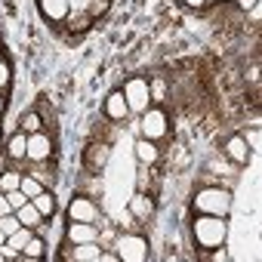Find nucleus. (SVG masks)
<instances>
[{"label":"nucleus","instance_id":"obj_1","mask_svg":"<svg viewBox=\"0 0 262 262\" xmlns=\"http://www.w3.org/2000/svg\"><path fill=\"white\" fill-rule=\"evenodd\" d=\"M194 241L198 247L204 250H213V247H222L225 244V234H228V225H225V216H210V213H198L194 219Z\"/></svg>","mask_w":262,"mask_h":262},{"label":"nucleus","instance_id":"obj_2","mask_svg":"<svg viewBox=\"0 0 262 262\" xmlns=\"http://www.w3.org/2000/svg\"><path fill=\"white\" fill-rule=\"evenodd\" d=\"M194 210L198 213H210V216H228L231 194L225 188H201L194 194Z\"/></svg>","mask_w":262,"mask_h":262},{"label":"nucleus","instance_id":"obj_3","mask_svg":"<svg viewBox=\"0 0 262 262\" xmlns=\"http://www.w3.org/2000/svg\"><path fill=\"white\" fill-rule=\"evenodd\" d=\"M114 250H117V259H123V262H145L148 259V244L139 234H120Z\"/></svg>","mask_w":262,"mask_h":262},{"label":"nucleus","instance_id":"obj_4","mask_svg":"<svg viewBox=\"0 0 262 262\" xmlns=\"http://www.w3.org/2000/svg\"><path fill=\"white\" fill-rule=\"evenodd\" d=\"M120 93H123V99H126L129 111H136V114H142V111L151 105V93H148V80H145V77H133V80H126V86H123Z\"/></svg>","mask_w":262,"mask_h":262},{"label":"nucleus","instance_id":"obj_5","mask_svg":"<svg viewBox=\"0 0 262 262\" xmlns=\"http://www.w3.org/2000/svg\"><path fill=\"white\" fill-rule=\"evenodd\" d=\"M167 114L161 111V108H145L142 111V136L145 139H151V142H158V139H164L167 136Z\"/></svg>","mask_w":262,"mask_h":262},{"label":"nucleus","instance_id":"obj_6","mask_svg":"<svg viewBox=\"0 0 262 262\" xmlns=\"http://www.w3.org/2000/svg\"><path fill=\"white\" fill-rule=\"evenodd\" d=\"M50 155H53V142H50V136H43L40 129H37V133H28L25 158H28V161H34V164H40V161H47Z\"/></svg>","mask_w":262,"mask_h":262},{"label":"nucleus","instance_id":"obj_7","mask_svg":"<svg viewBox=\"0 0 262 262\" xmlns=\"http://www.w3.org/2000/svg\"><path fill=\"white\" fill-rule=\"evenodd\" d=\"M68 219H74V222H96L99 210H96V204L90 198H74L68 204Z\"/></svg>","mask_w":262,"mask_h":262},{"label":"nucleus","instance_id":"obj_8","mask_svg":"<svg viewBox=\"0 0 262 262\" xmlns=\"http://www.w3.org/2000/svg\"><path fill=\"white\" fill-rule=\"evenodd\" d=\"M68 241H71V244L99 241V231H96V225H93V222H74V219H71V225H68Z\"/></svg>","mask_w":262,"mask_h":262},{"label":"nucleus","instance_id":"obj_9","mask_svg":"<svg viewBox=\"0 0 262 262\" xmlns=\"http://www.w3.org/2000/svg\"><path fill=\"white\" fill-rule=\"evenodd\" d=\"M68 259H74V262H99V259H102V247H99L96 241L74 244L71 253H68Z\"/></svg>","mask_w":262,"mask_h":262},{"label":"nucleus","instance_id":"obj_10","mask_svg":"<svg viewBox=\"0 0 262 262\" xmlns=\"http://www.w3.org/2000/svg\"><path fill=\"white\" fill-rule=\"evenodd\" d=\"M40 13L50 19V22H62L68 19V0H40Z\"/></svg>","mask_w":262,"mask_h":262},{"label":"nucleus","instance_id":"obj_11","mask_svg":"<svg viewBox=\"0 0 262 262\" xmlns=\"http://www.w3.org/2000/svg\"><path fill=\"white\" fill-rule=\"evenodd\" d=\"M225 158H228V161H234V164H247L250 148H247L244 136H231V139L225 142Z\"/></svg>","mask_w":262,"mask_h":262},{"label":"nucleus","instance_id":"obj_12","mask_svg":"<svg viewBox=\"0 0 262 262\" xmlns=\"http://www.w3.org/2000/svg\"><path fill=\"white\" fill-rule=\"evenodd\" d=\"M105 114H108L111 120H123V117L129 114V105H126L123 93H111V96H108V102H105Z\"/></svg>","mask_w":262,"mask_h":262},{"label":"nucleus","instance_id":"obj_13","mask_svg":"<svg viewBox=\"0 0 262 262\" xmlns=\"http://www.w3.org/2000/svg\"><path fill=\"white\" fill-rule=\"evenodd\" d=\"M13 213H16V216H19V222H22V225H28V228H37V225H40V219H43V216H40V210H37L31 201H25V204H22L19 210H13Z\"/></svg>","mask_w":262,"mask_h":262},{"label":"nucleus","instance_id":"obj_14","mask_svg":"<svg viewBox=\"0 0 262 262\" xmlns=\"http://www.w3.org/2000/svg\"><path fill=\"white\" fill-rule=\"evenodd\" d=\"M136 158L142 161V164H158V158H161V151H158V145L151 142V139H139L136 142Z\"/></svg>","mask_w":262,"mask_h":262},{"label":"nucleus","instance_id":"obj_15","mask_svg":"<svg viewBox=\"0 0 262 262\" xmlns=\"http://www.w3.org/2000/svg\"><path fill=\"white\" fill-rule=\"evenodd\" d=\"M28 241H31V228H28V225H22V228H16L13 234H7V241H4V244H7L10 250H16V253H22Z\"/></svg>","mask_w":262,"mask_h":262},{"label":"nucleus","instance_id":"obj_16","mask_svg":"<svg viewBox=\"0 0 262 262\" xmlns=\"http://www.w3.org/2000/svg\"><path fill=\"white\" fill-rule=\"evenodd\" d=\"M129 213H133L136 219H148V216H151V198L139 191L133 201H129Z\"/></svg>","mask_w":262,"mask_h":262},{"label":"nucleus","instance_id":"obj_17","mask_svg":"<svg viewBox=\"0 0 262 262\" xmlns=\"http://www.w3.org/2000/svg\"><path fill=\"white\" fill-rule=\"evenodd\" d=\"M25 148H28V133H22V129H19V133L7 142V155L16 158V161H22L25 158Z\"/></svg>","mask_w":262,"mask_h":262},{"label":"nucleus","instance_id":"obj_18","mask_svg":"<svg viewBox=\"0 0 262 262\" xmlns=\"http://www.w3.org/2000/svg\"><path fill=\"white\" fill-rule=\"evenodd\" d=\"M43 256H47V247H43V241L31 234V241H28V244H25V250H22V259L34 262V259H43Z\"/></svg>","mask_w":262,"mask_h":262},{"label":"nucleus","instance_id":"obj_19","mask_svg":"<svg viewBox=\"0 0 262 262\" xmlns=\"http://www.w3.org/2000/svg\"><path fill=\"white\" fill-rule=\"evenodd\" d=\"M108 161V145H90V155H86V164L93 170H102Z\"/></svg>","mask_w":262,"mask_h":262},{"label":"nucleus","instance_id":"obj_20","mask_svg":"<svg viewBox=\"0 0 262 262\" xmlns=\"http://www.w3.org/2000/svg\"><path fill=\"white\" fill-rule=\"evenodd\" d=\"M31 204L40 210V216H53V213H56V201H53V194H47V191H40L37 198H31Z\"/></svg>","mask_w":262,"mask_h":262},{"label":"nucleus","instance_id":"obj_21","mask_svg":"<svg viewBox=\"0 0 262 262\" xmlns=\"http://www.w3.org/2000/svg\"><path fill=\"white\" fill-rule=\"evenodd\" d=\"M19 188H22V194L31 201V198H37V194L43 191V182H40V179H34V176H22V185H19Z\"/></svg>","mask_w":262,"mask_h":262},{"label":"nucleus","instance_id":"obj_22","mask_svg":"<svg viewBox=\"0 0 262 262\" xmlns=\"http://www.w3.org/2000/svg\"><path fill=\"white\" fill-rule=\"evenodd\" d=\"M19 126H22V133H37L40 129V114L37 111H25L19 117Z\"/></svg>","mask_w":262,"mask_h":262},{"label":"nucleus","instance_id":"obj_23","mask_svg":"<svg viewBox=\"0 0 262 262\" xmlns=\"http://www.w3.org/2000/svg\"><path fill=\"white\" fill-rule=\"evenodd\" d=\"M19 185H22V176L19 173H4V176H0V191H4V194L7 191H16Z\"/></svg>","mask_w":262,"mask_h":262},{"label":"nucleus","instance_id":"obj_24","mask_svg":"<svg viewBox=\"0 0 262 262\" xmlns=\"http://www.w3.org/2000/svg\"><path fill=\"white\" fill-rule=\"evenodd\" d=\"M16 228H22V222H19V216H16V213L0 216V231H4V234H13Z\"/></svg>","mask_w":262,"mask_h":262},{"label":"nucleus","instance_id":"obj_25","mask_svg":"<svg viewBox=\"0 0 262 262\" xmlns=\"http://www.w3.org/2000/svg\"><path fill=\"white\" fill-rule=\"evenodd\" d=\"M148 93H151L155 102H164V96H167V83H164V80H151V83H148Z\"/></svg>","mask_w":262,"mask_h":262},{"label":"nucleus","instance_id":"obj_26","mask_svg":"<svg viewBox=\"0 0 262 262\" xmlns=\"http://www.w3.org/2000/svg\"><path fill=\"white\" fill-rule=\"evenodd\" d=\"M244 142H247V148H250V151H259V142H262V133H259V129H256V126H253V129H250V133L244 136Z\"/></svg>","mask_w":262,"mask_h":262},{"label":"nucleus","instance_id":"obj_27","mask_svg":"<svg viewBox=\"0 0 262 262\" xmlns=\"http://www.w3.org/2000/svg\"><path fill=\"white\" fill-rule=\"evenodd\" d=\"M7 201H10V207H13V210H19V207H22L28 198L22 194V188H16V191H7Z\"/></svg>","mask_w":262,"mask_h":262},{"label":"nucleus","instance_id":"obj_28","mask_svg":"<svg viewBox=\"0 0 262 262\" xmlns=\"http://www.w3.org/2000/svg\"><path fill=\"white\" fill-rule=\"evenodd\" d=\"M68 10L71 13H86L90 10V0H68Z\"/></svg>","mask_w":262,"mask_h":262},{"label":"nucleus","instance_id":"obj_29","mask_svg":"<svg viewBox=\"0 0 262 262\" xmlns=\"http://www.w3.org/2000/svg\"><path fill=\"white\" fill-rule=\"evenodd\" d=\"M7 83H10V68H7L4 62H0V90H4Z\"/></svg>","mask_w":262,"mask_h":262},{"label":"nucleus","instance_id":"obj_30","mask_svg":"<svg viewBox=\"0 0 262 262\" xmlns=\"http://www.w3.org/2000/svg\"><path fill=\"white\" fill-rule=\"evenodd\" d=\"M7 213H13V207H10V201H7V194L0 191V216H7Z\"/></svg>","mask_w":262,"mask_h":262},{"label":"nucleus","instance_id":"obj_31","mask_svg":"<svg viewBox=\"0 0 262 262\" xmlns=\"http://www.w3.org/2000/svg\"><path fill=\"white\" fill-rule=\"evenodd\" d=\"M108 7V0H90V13H102Z\"/></svg>","mask_w":262,"mask_h":262},{"label":"nucleus","instance_id":"obj_32","mask_svg":"<svg viewBox=\"0 0 262 262\" xmlns=\"http://www.w3.org/2000/svg\"><path fill=\"white\" fill-rule=\"evenodd\" d=\"M213 250H216V247H213ZM210 259H216V262H225V259H228V253H225V250H216Z\"/></svg>","mask_w":262,"mask_h":262},{"label":"nucleus","instance_id":"obj_33","mask_svg":"<svg viewBox=\"0 0 262 262\" xmlns=\"http://www.w3.org/2000/svg\"><path fill=\"white\" fill-rule=\"evenodd\" d=\"M185 4H188V7H194V10H198V7H204V4H207V0H185Z\"/></svg>","mask_w":262,"mask_h":262},{"label":"nucleus","instance_id":"obj_34","mask_svg":"<svg viewBox=\"0 0 262 262\" xmlns=\"http://www.w3.org/2000/svg\"><path fill=\"white\" fill-rule=\"evenodd\" d=\"M4 241H7V234H4V231H0V247H4Z\"/></svg>","mask_w":262,"mask_h":262},{"label":"nucleus","instance_id":"obj_35","mask_svg":"<svg viewBox=\"0 0 262 262\" xmlns=\"http://www.w3.org/2000/svg\"><path fill=\"white\" fill-rule=\"evenodd\" d=\"M0 111H4V96H0Z\"/></svg>","mask_w":262,"mask_h":262},{"label":"nucleus","instance_id":"obj_36","mask_svg":"<svg viewBox=\"0 0 262 262\" xmlns=\"http://www.w3.org/2000/svg\"><path fill=\"white\" fill-rule=\"evenodd\" d=\"M0 262H4V250H0Z\"/></svg>","mask_w":262,"mask_h":262},{"label":"nucleus","instance_id":"obj_37","mask_svg":"<svg viewBox=\"0 0 262 262\" xmlns=\"http://www.w3.org/2000/svg\"><path fill=\"white\" fill-rule=\"evenodd\" d=\"M216 4H225V0H216Z\"/></svg>","mask_w":262,"mask_h":262}]
</instances>
